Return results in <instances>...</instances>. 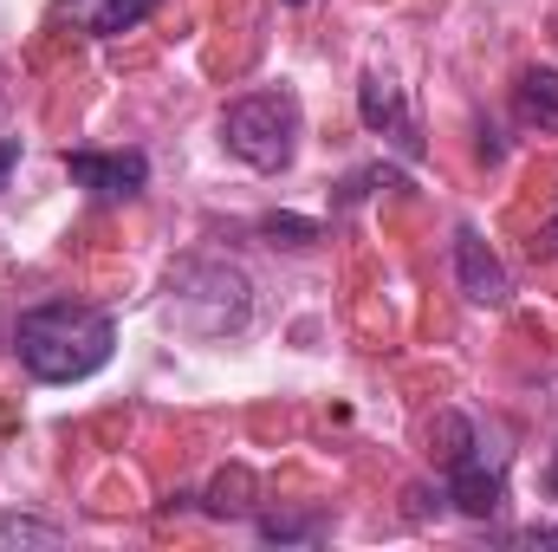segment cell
Listing matches in <instances>:
<instances>
[{"mask_svg": "<svg viewBox=\"0 0 558 552\" xmlns=\"http://www.w3.org/2000/svg\"><path fill=\"white\" fill-rule=\"evenodd\" d=\"M13 351H20L26 377H39V384H85V377H98L111 364L118 325L98 305L46 299V305H26L13 319Z\"/></svg>", "mask_w": 558, "mask_h": 552, "instance_id": "cell-1", "label": "cell"}, {"mask_svg": "<svg viewBox=\"0 0 558 552\" xmlns=\"http://www.w3.org/2000/svg\"><path fill=\"white\" fill-rule=\"evenodd\" d=\"M169 312H175L182 332L234 338V332L254 325V279L241 274L234 261H215V254L175 261V274H169Z\"/></svg>", "mask_w": 558, "mask_h": 552, "instance_id": "cell-2", "label": "cell"}, {"mask_svg": "<svg viewBox=\"0 0 558 552\" xmlns=\"http://www.w3.org/2000/svg\"><path fill=\"white\" fill-rule=\"evenodd\" d=\"M299 137H305V118H299V98L292 92H247V98H234L221 111V143L247 169H260V176L292 169Z\"/></svg>", "mask_w": 558, "mask_h": 552, "instance_id": "cell-3", "label": "cell"}, {"mask_svg": "<svg viewBox=\"0 0 558 552\" xmlns=\"http://www.w3.org/2000/svg\"><path fill=\"white\" fill-rule=\"evenodd\" d=\"M441 501H454L468 520H494L507 507V448H487V435L474 429V442L441 461Z\"/></svg>", "mask_w": 558, "mask_h": 552, "instance_id": "cell-4", "label": "cell"}, {"mask_svg": "<svg viewBox=\"0 0 558 552\" xmlns=\"http://www.w3.org/2000/svg\"><path fill=\"white\" fill-rule=\"evenodd\" d=\"M65 176L92 189L98 202H131L149 182V156L143 149H65Z\"/></svg>", "mask_w": 558, "mask_h": 552, "instance_id": "cell-5", "label": "cell"}, {"mask_svg": "<svg viewBox=\"0 0 558 552\" xmlns=\"http://www.w3.org/2000/svg\"><path fill=\"white\" fill-rule=\"evenodd\" d=\"M357 118H364V131H377V137H390L410 163L422 156V131L416 118H410V105H403V92L384 79V72H371L364 85H357Z\"/></svg>", "mask_w": 558, "mask_h": 552, "instance_id": "cell-6", "label": "cell"}, {"mask_svg": "<svg viewBox=\"0 0 558 552\" xmlns=\"http://www.w3.org/2000/svg\"><path fill=\"white\" fill-rule=\"evenodd\" d=\"M454 279H461V292L474 299V305H507L513 299V279L500 267V254L474 235V228H454Z\"/></svg>", "mask_w": 558, "mask_h": 552, "instance_id": "cell-7", "label": "cell"}, {"mask_svg": "<svg viewBox=\"0 0 558 552\" xmlns=\"http://www.w3.org/2000/svg\"><path fill=\"white\" fill-rule=\"evenodd\" d=\"M52 7L72 13V26H85L92 39H118V33H137L162 0H52Z\"/></svg>", "mask_w": 558, "mask_h": 552, "instance_id": "cell-8", "label": "cell"}, {"mask_svg": "<svg viewBox=\"0 0 558 552\" xmlns=\"http://www.w3.org/2000/svg\"><path fill=\"white\" fill-rule=\"evenodd\" d=\"M513 118L539 137H558V65H526L513 85Z\"/></svg>", "mask_w": 558, "mask_h": 552, "instance_id": "cell-9", "label": "cell"}, {"mask_svg": "<svg viewBox=\"0 0 558 552\" xmlns=\"http://www.w3.org/2000/svg\"><path fill=\"white\" fill-rule=\"evenodd\" d=\"M208 514H254V475L247 468H221L208 488Z\"/></svg>", "mask_w": 558, "mask_h": 552, "instance_id": "cell-10", "label": "cell"}, {"mask_svg": "<svg viewBox=\"0 0 558 552\" xmlns=\"http://www.w3.org/2000/svg\"><path fill=\"white\" fill-rule=\"evenodd\" d=\"M65 533L46 527V520H26V514H0V547H59Z\"/></svg>", "mask_w": 558, "mask_h": 552, "instance_id": "cell-11", "label": "cell"}, {"mask_svg": "<svg viewBox=\"0 0 558 552\" xmlns=\"http://www.w3.org/2000/svg\"><path fill=\"white\" fill-rule=\"evenodd\" d=\"M318 533H325L318 514H305V520H292V514H260V540H279V547H299V540H318Z\"/></svg>", "mask_w": 558, "mask_h": 552, "instance_id": "cell-12", "label": "cell"}, {"mask_svg": "<svg viewBox=\"0 0 558 552\" xmlns=\"http://www.w3.org/2000/svg\"><path fill=\"white\" fill-rule=\"evenodd\" d=\"M260 235H267L274 248H312L325 228H318V221H305V215H267V221H260Z\"/></svg>", "mask_w": 558, "mask_h": 552, "instance_id": "cell-13", "label": "cell"}, {"mask_svg": "<svg viewBox=\"0 0 558 552\" xmlns=\"http://www.w3.org/2000/svg\"><path fill=\"white\" fill-rule=\"evenodd\" d=\"M513 547H558V527H526V533H513Z\"/></svg>", "mask_w": 558, "mask_h": 552, "instance_id": "cell-14", "label": "cell"}, {"mask_svg": "<svg viewBox=\"0 0 558 552\" xmlns=\"http://www.w3.org/2000/svg\"><path fill=\"white\" fill-rule=\"evenodd\" d=\"M13 163H20V137H0V189H7V176H13Z\"/></svg>", "mask_w": 558, "mask_h": 552, "instance_id": "cell-15", "label": "cell"}, {"mask_svg": "<svg viewBox=\"0 0 558 552\" xmlns=\"http://www.w3.org/2000/svg\"><path fill=\"white\" fill-rule=\"evenodd\" d=\"M539 241H546V248H553V254H558V221H553V228H546V235H539Z\"/></svg>", "mask_w": 558, "mask_h": 552, "instance_id": "cell-16", "label": "cell"}, {"mask_svg": "<svg viewBox=\"0 0 558 552\" xmlns=\"http://www.w3.org/2000/svg\"><path fill=\"white\" fill-rule=\"evenodd\" d=\"M286 7H305V0H286Z\"/></svg>", "mask_w": 558, "mask_h": 552, "instance_id": "cell-17", "label": "cell"}]
</instances>
